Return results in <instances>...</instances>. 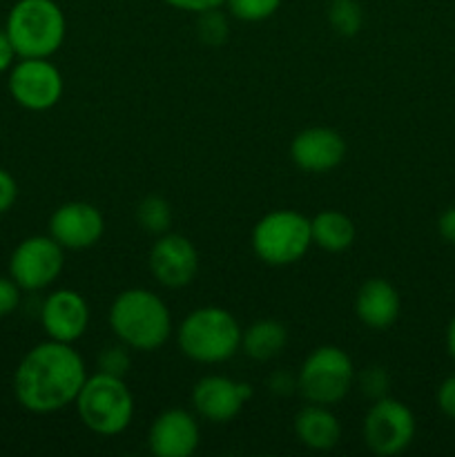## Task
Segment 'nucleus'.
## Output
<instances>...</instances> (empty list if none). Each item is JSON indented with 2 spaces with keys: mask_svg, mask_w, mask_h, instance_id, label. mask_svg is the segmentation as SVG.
Returning <instances> with one entry per match:
<instances>
[{
  "mask_svg": "<svg viewBox=\"0 0 455 457\" xmlns=\"http://www.w3.org/2000/svg\"><path fill=\"white\" fill-rule=\"evenodd\" d=\"M355 366L351 355L337 346H319L303 360L297 388L310 404H339L351 393Z\"/></svg>",
  "mask_w": 455,
  "mask_h": 457,
  "instance_id": "nucleus-7",
  "label": "nucleus"
},
{
  "mask_svg": "<svg viewBox=\"0 0 455 457\" xmlns=\"http://www.w3.org/2000/svg\"><path fill=\"white\" fill-rule=\"evenodd\" d=\"M415 415L395 397H379L370 404L361 424L364 445L379 457L400 455L415 437Z\"/></svg>",
  "mask_w": 455,
  "mask_h": 457,
  "instance_id": "nucleus-8",
  "label": "nucleus"
},
{
  "mask_svg": "<svg viewBox=\"0 0 455 457\" xmlns=\"http://www.w3.org/2000/svg\"><path fill=\"white\" fill-rule=\"evenodd\" d=\"M437 232L446 244L455 245V205L446 208L437 219Z\"/></svg>",
  "mask_w": 455,
  "mask_h": 457,
  "instance_id": "nucleus-31",
  "label": "nucleus"
},
{
  "mask_svg": "<svg viewBox=\"0 0 455 457\" xmlns=\"http://www.w3.org/2000/svg\"><path fill=\"white\" fill-rule=\"evenodd\" d=\"M4 31L18 58H52L65 43L67 18L56 0H16Z\"/></svg>",
  "mask_w": 455,
  "mask_h": 457,
  "instance_id": "nucleus-3",
  "label": "nucleus"
},
{
  "mask_svg": "<svg viewBox=\"0 0 455 457\" xmlns=\"http://www.w3.org/2000/svg\"><path fill=\"white\" fill-rule=\"evenodd\" d=\"M18 199V183L9 170L0 168V214H7Z\"/></svg>",
  "mask_w": 455,
  "mask_h": 457,
  "instance_id": "nucleus-28",
  "label": "nucleus"
},
{
  "mask_svg": "<svg viewBox=\"0 0 455 457\" xmlns=\"http://www.w3.org/2000/svg\"><path fill=\"white\" fill-rule=\"evenodd\" d=\"M196 34H199L201 43L208 47H221L230 36V25H228V16L221 9H210V12L196 13Z\"/></svg>",
  "mask_w": 455,
  "mask_h": 457,
  "instance_id": "nucleus-24",
  "label": "nucleus"
},
{
  "mask_svg": "<svg viewBox=\"0 0 455 457\" xmlns=\"http://www.w3.org/2000/svg\"><path fill=\"white\" fill-rule=\"evenodd\" d=\"M172 9L178 12H190V13H203L210 9H221L226 7V0H163Z\"/></svg>",
  "mask_w": 455,
  "mask_h": 457,
  "instance_id": "nucleus-30",
  "label": "nucleus"
},
{
  "mask_svg": "<svg viewBox=\"0 0 455 457\" xmlns=\"http://www.w3.org/2000/svg\"><path fill=\"white\" fill-rule=\"evenodd\" d=\"M328 22L339 36H357L364 25V9L357 0H330Z\"/></svg>",
  "mask_w": 455,
  "mask_h": 457,
  "instance_id": "nucleus-22",
  "label": "nucleus"
},
{
  "mask_svg": "<svg viewBox=\"0 0 455 457\" xmlns=\"http://www.w3.org/2000/svg\"><path fill=\"white\" fill-rule=\"evenodd\" d=\"M22 288L12 279V277L0 275V320L13 315L21 306Z\"/></svg>",
  "mask_w": 455,
  "mask_h": 457,
  "instance_id": "nucleus-27",
  "label": "nucleus"
},
{
  "mask_svg": "<svg viewBox=\"0 0 455 457\" xmlns=\"http://www.w3.org/2000/svg\"><path fill=\"white\" fill-rule=\"evenodd\" d=\"M112 333L128 348L152 353L172 337V315L163 299L147 288H128L110 306Z\"/></svg>",
  "mask_w": 455,
  "mask_h": 457,
  "instance_id": "nucleus-2",
  "label": "nucleus"
},
{
  "mask_svg": "<svg viewBox=\"0 0 455 457\" xmlns=\"http://www.w3.org/2000/svg\"><path fill=\"white\" fill-rule=\"evenodd\" d=\"M87 379L83 357L71 344H36L22 355L13 370V397L25 411L34 415L58 413L74 404Z\"/></svg>",
  "mask_w": 455,
  "mask_h": 457,
  "instance_id": "nucleus-1",
  "label": "nucleus"
},
{
  "mask_svg": "<svg viewBox=\"0 0 455 457\" xmlns=\"http://www.w3.org/2000/svg\"><path fill=\"white\" fill-rule=\"evenodd\" d=\"M199 422L186 409L163 411L147 431V446L156 457H190L199 449Z\"/></svg>",
  "mask_w": 455,
  "mask_h": 457,
  "instance_id": "nucleus-15",
  "label": "nucleus"
},
{
  "mask_svg": "<svg viewBox=\"0 0 455 457\" xmlns=\"http://www.w3.org/2000/svg\"><path fill=\"white\" fill-rule=\"evenodd\" d=\"M129 353L125 344L120 346H110L98 355V370L103 373H110V375H119V378H125V373L129 370Z\"/></svg>",
  "mask_w": 455,
  "mask_h": 457,
  "instance_id": "nucleus-26",
  "label": "nucleus"
},
{
  "mask_svg": "<svg viewBox=\"0 0 455 457\" xmlns=\"http://www.w3.org/2000/svg\"><path fill=\"white\" fill-rule=\"evenodd\" d=\"M388 386H391V375L382 369V366H370L360 375V391L364 393L368 400H379V397L388 395Z\"/></svg>",
  "mask_w": 455,
  "mask_h": 457,
  "instance_id": "nucleus-25",
  "label": "nucleus"
},
{
  "mask_svg": "<svg viewBox=\"0 0 455 457\" xmlns=\"http://www.w3.org/2000/svg\"><path fill=\"white\" fill-rule=\"evenodd\" d=\"M312 244L319 245L326 253H343L355 244V223L348 214L339 210H324L310 219Z\"/></svg>",
  "mask_w": 455,
  "mask_h": 457,
  "instance_id": "nucleus-19",
  "label": "nucleus"
},
{
  "mask_svg": "<svg viewBox=\"0 0 455 457\" xmlns=\"http://www.w3.org/2000/svg\"><path fill=\"white\" fill-rule=\"evenodd\" d=\"M437 406L446 418L455 420V373L449 375L437 388Z\"/></svg>",
  "mask_w": 455,
  "mask_h": 457,
  "instance_id": "nucleus-29",
  "label": "nucleus"
},
{
  "mask_svg": "<svg viewBox=\"0 0 455 457\" xmlns=\"http://www.w3.org/2000/svg\"><path fill=\"white\" fill-rule=\"evenodd\" d=\"M150 272L165 288H183L199 272V253L187 237L177 232L159 235L150 250Z\"/></svg>",
  "mask_w": 455,
  "mask_h": 457,
  "instance_id": "nucleus-12",
  "label": "nucleus"
},
{
  "mask_svg": "<svg viewBox=\"0 0 455 457\" xmlns=\"http://www.w3.org/2000/svg\"><path fill=\"white\" fill-rule=\"evenodd\" d=\"M136 221L150 235H165L172 226V205L163 196L150 195L136 205Z\"/></svg>",
  "mask_w": 455,
  "mask_h": 457,
  "instance_id": "nucleus-21",
  "label": "nucleus"
},
{
  "mask_svg": "<svg viewBox=\"0 0 455 457\" xmlns=\"http://www.w3.org/2000/svg\"><path fill=\"white\" fill-rule=\"evenodd\" d=\"M105 219L96 205L87 201H67L49 217V235L65 250H87L101 241Z\"/></svg>",
  "mask_w": 455,
  "mask_h": 457,
  "instance_id": "nucleus-13",
  "label": "nucleus"
},
{
  "mask_svg": "<svg viewBox=\"0 0 455 457\" xmlns=\"http://www.w3.org/2000/svg\"><path fill=\"white\" fill-rule=\"evenodd\" d=\"M65 268V248L52 235L22 239L9 257V277L27 293L49 288Z\"/></svg>",
  "mask_w": 455,
  "mask_h": 457,
  "instance_id": "nucleus-9",
  "label": "nucleus"
},
{
  "mask_svg": "<svg viewBox=\"0 0 455 457\" xmlns=\"http://www.w3.org/2000/svg\"><path fill=\"white\" fill-rule=\"evenodd\" d=\"M346 156V141L333 128H306L290 143V159L306 172L324 174L337 168Z\"/></svg>",
  "mask_w": 455,
  "mask_h": 457,
  "instance_id": "nucleus-16",
  "label": "nucleus"
},
{
  "mask_svg": "<svg viewBox=\"0 0 455 457\" xmlns=\"http://www.w3.org/2000/svg\"><path fill=\"white\" fill-rule=\"evenodd\" d=\"M252 397L248 382H236L226 375H205L192 388V406L205 422L228 424L241 413Z\"/></svg>",
  "mask_w": 455,
  "mask_h": 457,
  "instance_id": "nucleus-11",
  "label": "nucleus"
},
{
  "mask_svg": "<svg viewBox=\"0 0 455 457\" xmlns=\"http://www.w3.org/2000/svg\"><path fill=\"white\" fill-rule=\"evenodd\" d=\"M40 326L47 339L74 344L87 333L89 306L79 290L58 288L40 306Z\"/></svg>",
  "mask_w": 455,
  "mask_h": 457,
  "instance_id": "nucleus-14",
  "label": "nucleus"
},
{
  "mask_svg": "<svg viewBox=\"0 0 455 457\" xmlns=\"http://www.w3.org/2000/svg\"><path fill=\"white\" fill-rule=\"evenodd\" d=\"M18 61V54L16 49H13L12 40H9L7 31H4V27L0 29V74H4V71L12 70L13 62Z\"/></svg>",
  "mask_w": 455,
  "mask_h": 457,
  "instance_id": "nucleus-32",
  "label": "nucleus"
},
{
  "mask_svg": "<svg viewBox=\"0 0 455 457\" xmlns=\"http://www.w3.org/2000/svg\"><path fill=\"white\" fill-rule=\"evenodd\" d=\"M74 406L80 422L101 437L120 436L134 420V395L125 379L103 370L87 375Z\"/></svg>",
  "mask_w": 455,
  "mask_h": 457,
  "instance_id": "nucleus-5",
  "label": "nucleus"
},
{
  "mask_svg": "<svg viewBox=\"0 0 455 457\" xmlns=\"http://www.w3.org/2000/svg\"><path fill=\"white\" fill-rule=\"evenodd\" d=\"M401 311V299L395 286L382 277L366 279L355 297L357 320L373 330L391 328Z\"/></svg>",
  "mask_w": 455,
  "mask_h": 457,
  "instance_id": "nucleus-17",
  "label": "nucleus"
},
{
  "mask_svg": "<svg viewBox=\"0 0 455 457\" xmlns=\"http://www.w3.org/2000/svg\"><path fill=\"white\" fill-rule=\"evenodd\" d=\"M268 386H270V391L275 393V395H290L293 391H297V379L293 378L290 373H275L270 378V382H268Z\"/></svg>",
  "mask_w": 455,
  "mask_h": 457,
  "instance_id": "nucleus-33",
  "label": "nucleus"
},
{
  "mask_svg": "<svg viewBox=\"0 0 455 457\" xmlns=\"http://www.w3.org/2000/svg\"><path fill=\"white\" fill-rule=\"evenodd\" d=\"M13 101L29 112H47L62 98V74L49 58H18L7 71Z\"/></svg>",
  "mask_w": 455,
  "mask_h": 457,
  "instance_id": "nucleus-10",
  "label": "nucleus"
},
{
  "mask_svg": "<svg viewBox=\"0 0 455 457\" xmlns=\"http://www.w3.org/2000/svg\"><path fill=\"white\" fill-rule=\"evenodd\" d=\"M446 351L455 360V315L453 320L449 321V328H446Z\"/></svg>",
  "mask_w": 455,
  "mask_h": 457,
  "instance_id": "nucleus-34",
  "label": "nucleus"
},
{
  "mask_svg": "<svg viewBox=\"0 0 455 457\" xmlns=\"http://www.w3.org/2000/svg\"><path fill=\"white\" fill-rule=\"evenodd\" d=\"M241 326L230 311L203 306L192 311L177 330L183 355L196 364H223L241 351Z\"/></svg>",
  "mask_w": 455,
  "mask_h": 457,
  "instance_id": "nucleus-4",
  "label": "nucleus"
},
{
  "mask_svg": "<svg viewBox=\"0 0 455 457\" xmlns=\"http://www.w3.org/2000/svg\"><path fill=\"white\" fill-rule=\"evenodd\" d=\"M294 436L312 451H330L342 440L337 415L324 404H308L294 415Z\"/></svg>",
  "mask_w": 455,
  "mask_h": 457,
  "instance_id": "nucleus-18",
  "label": "nucleus"
},
{
  "mask_svg": "<svg viewBox=\"0 0 455 457\" xmlns=\"http://www.w3.org/2000/svg\"><path fill=\"white\" fill-rule=\"evenodd\" d=\"M284 0H226V9L241 22H261L279 12Z\"/></svg>",
  "mask_w": 455,
  "mask_h": 457,
  "instance_id": "nucleus-23",
  "label": "nucleus"
},
{
  "mask_svg": "<svg viewBox=\"0 0 455 457\" xmlns=\"http://www.w3.org/2000/svg\"><path fill=\"white\" fill-rule=\"evenodd\" d=\"M310 245V219L297 210H272L252 228V250L266 266H293Z\"/></svg>",
  "mask_w": 455,
  "mask_h": 457,
  "instance_id": "nucleus-6",
  "label": "nucleus"
},
{
  "mask_svg": "<svg viewBox=\"0 0 455 457\" xmlns=\"http://www.w3.org/2000/svg\"><path fill=\"white\" fill-rule=\"evenodd\" d=\"M288 344V330L281 321L259 320L241 333V351L254 361H268L281 355Z\"/></svg>",
  "mask_w": 455,
  "mask_h": 457,
  "instance_id": "nucleus-20",
  "label": "nucleus"
}]
</instances>
